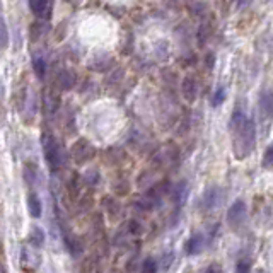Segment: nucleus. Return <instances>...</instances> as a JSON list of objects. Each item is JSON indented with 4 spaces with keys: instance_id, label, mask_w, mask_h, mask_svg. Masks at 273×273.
Instances as JSON below:
<instances>
[{
    "instance_id": "aec40b11",
    "label": "nucleus",
    "mask_w": 273,
    "mask_h": 273,
    "mask_svg": "<svg viewBox=\"0 0 273 273\" xmlns=\"http://www.w3.org/2000/svg\"><path fill=\"white\" fill-rule=\"evenodd\" d=\"M207 271H220V268L219 266H209L207 268Z\"/></svg>"
},
{
    "instance_id": "0eeeda50",
    "label": "nucleus",
    "mask_w": 273,
    "mask_h": 273,
    "mask_svg": "<svg viewBox=\"0 0 273 273\" xmlns=\"http://www.w3.org/2000/svg\"><path fill=\"white\" fill-rule=\"evenodd\" d=\"M196 92H198V86H196V82L193 81V79H185L183 81V96H185L186 101H195L196 99Z\"/></svg>"
},
{
    "instance_id": "6ab92c4d",
    "label": "nucleus",
    "mask_w": 273,
    "mask_h": 273,
    "mask_svg": "<svg viewBox=\"0 0 273 273\" xmlns=\"http://www.w3.org/2000/svg\"><path fill=\"white\" fill-rule=\"evenodd\" d=\"M214 63H215V58H214V55H212V53H209V55H207V67H209V69H212V67H214Z\"/></svg>"
},
{
    "instance_id": "1a4fd4ad",
    "label": "nucleus",
    "mask_w": 273,
    "mask_h": 273,
    "mask_svg": "<svg viewBox=\"0 0 273 273\" xmlns=\"http://www.w3.org/2000/svg\"><path fill=\"white\" fill-rule=\"evenodd\" d=\"M27 210H29L31 217L35 219L41 215V201L36 196V193H29V196H27Z\"/></svg>"
},
{
    "instance_id": "7ed1b4c3",
    "label": "nucleus",
    "mask_w": 273,
    "mask_h": 273,
    "mask_svg": "<svg viewBox=\"0 0 273 273\" xmlns=\"http://www.w3.org/2000/svg\"><path fill=\"white\" fill-rule=\"evenodd\" d=\"M43 149H45V159H46V162H48V166L53 169V171L58 169L60 162H62L60 161V147L51 135L43 136Z\"/></svg>"
},
{
    "instance_id": "423d86ee",
    "label": "nucleus",
    "mask_w": 273,
    "mask_h": 273,
    "mask_svg": "<svg viewBox=\"0 0 273 273\" xmlns=\"http://www.w3.org/2000/svg\"><path fill=\"white\" fill-rule=\"evenodd\" d=\"M201 248H203V236H201V234L191 236L185 244V251H186V255H190V256L198 255L201 251Z\"/></svg>"
},
{
    "instance_id": "f3484780",
    "label": "nucleus",
    "mask_w": 273,
    "mask_h": 273,
    "mask_svg": "<svg viewBox=\"0 0 273 273\" xmlns=\"http://www.w3.org/2000/svg\"><path fill=\"white\" fill-rule=\"evenodd\" d=\"M32 237L36 239V243H38V244L43 243V234H41V230H40V229H35V234H32Z\"/></svg>"
},
{
    "instance_id": "f8f14e48",
    "label": "nucleus",
    "mask_w": 273,
    "mask_h": 273,
    "mask_svg": "<svg viewBox=\"0 0 273 273\" xmlns=\"http://www.w3.org/2000/svg\"><path fill=\"white\" fill-rule=\"evenodd\" d=\"M7 45H9L7 27H6V22L0 19V48H7Z\"/></svg>"
},
{
    "instance_id": "20e7f679",
    "label": "nucleus",
    "mask_w": 273,
    "mask_h": 273,
    "mask_svg": "<svg viewBox=\"0 0 273 273\" xmlns=\"http://www.w3.org/2000/svg\"><path fill=\"white\" fill-rule=\"evenodd\" d=\"M258 110H260V118L263 123L271 121V118H273V92L271 91H266L261 94Z\"/></svg>"
},
{
    "instance_id": "dca6fc26",
    "label": "nucleus",
    "mask_w": 273,
    "mask_h": 273,
    "mask_svg": "<svg viewBox=\"0 0 273 273\" xmlns=\"http://www.w3.org/2000/svg\"><path fill=\"white\" fill-rule=\"evenodd\" d=\"M236 270L237 271H249V270H251V266H249V261L248 260H241V261L237 263Z\"/></svg>"
},
{
    "instance_id": "4468645a",
    "label": "nucleus",
    "mask_w": 273,
    "mask_h": 273,
    "mask_svg": "<svg viewBox=\"0 0 273 273\" xmlns=\"http://www.w3.org/2000/svg\"><path fill=\"white\" fill-rule=\"evenodd\" d=\"M209 35H210L209 26H201L200 31H198V45H203L207 41V38H209Z\"/></svg>"
},
{
    "instance_id": "2eb2a0df",
    "label": "nucleus",
    "mask_w": 273,
    "mask_h": 273,
    "mask_svg": "<svg viewBox=\"0 0 273 273\" xmlns=\"http://www.w3.org/2000/svg\"><path fill=\"white\" fill-rule=\"evenodd\" d=\"M142 270L144 271H149V273H154L155 270H157V265H155V261L154 260H145L144 261V265H142Z\"/></svg>"
},
{
    "instance_id": "39448f33",
    "label": "nucleus",
    "mask_w": 273,
    "mask_h": 273,
    "mask_svg": "<svg viewBox=\"0 0 273 273\" xmlns=\"http://www.w3.org/2000/svg\"><path fill=\"white\" fill-rule=\"evenodd\" d=\"M220 196H222V193H220L219 188H210V190H207L203 193V196H201V209L203 210L215 209V207L220 203Z\"/></svg>"
},
{
    "instance_id": "a211bd4d",
    "label": "nucleus",
    "mask_w": 273,
    "mask_h": 273,
    "mask_svg": "<svg viewBox=\"0 0 273 273\" xmlns=\"http://www.w3.org/2000/svg\"><path fill=\"white\" fill-rule=\"evenodd\" d=\"M236 2H237V9H244V7H248L253 0H236Z\"/></svg>"
},
{
    "instance_id": "f257e3e1",
    "label": "nucleus",
    "mask_w": 273,
    "mask_h": 273,
    "mask_svg": "<svg viewBox=\"0 0 273 273\" xmlns=\"http://www.w3.org/2000/svg\"><path fill=\"white\" fill-rule=\"evenodd\" d=\"M232 131H234V155H236V159H246L256 145L255 121L246 118L243 125L236 126Z\"/></svg>"
},
{
    "instance_id": "9b49d317",
    "label": "nucleus",
    "mask_w": 273,
    "mask_h": 273,
    "mask_svg": "<svg viewBox=\"0 0 273 273\" xmlns=\"http://www.w3.org/2000/svg\"><path fill=\"white\" fill-rule=\"evenodd\" d=\"M32 67H35V72L40 79L45 77L46 74V63L43 58H35V62H32Z\"/></svg>"
},
{
    "instance_id": "f03ea898",
    "label": "nucleus",
    "mask_w": 273,
    "mask_h": 273,
    "mask_svg": "<svg viewBox=\"0 0 273 273\" xmlns=\"http://www.w3.org/2000/svg\"><path fill=\"white\" fill-rule=\"evenodd\" d=\"M248 219V207L243 200H236L227 210V224L234 230L241 229Z\"/></svg>"
},
{
    "instance_id": "ddd939ff",
    "label": "nucleus",
    "mask_w": 273,
    "mask_h": 273,
    "mask_svg": "<svg viewBox=\"0 0 273 273\" xmlns=\"http://www.w3.org/2000/svg\"><path fill=\"white\" fill-rule=\"evenodd\" d=\"M263 166L273 167V144L265 150V154H263Z\"/></svg>"
},
{
    "instance_id": "6e6552de",
    "label": "nucleus",
    "mask_w": 273,
    "mask_h": 273,
    "mask_svg": "<svg viewBox=\"0 0 273 273\" xmlns=\"http://www.w3.org/2000/svg\"><path fill=\"white\" fill-rule=\"evenodd\" d=\"M31 11L40 17H45V14H50L51 0H31L29 2Z\"/></svg>"
},
{
    "instance_id": "9d476101",
    "label": "nucleus",
    "mask_w": 273,
    "mask_h": 273,
    "mask_svg": "<svg viewBox=\"0 0 273 273\" xmlns=\"http://www.w3.org/2000/svg\"><path fill=\"white\" fill-rule=\"evenodd\" d=\"M225 96H227V94H225V87H217V89H215V92H214V96H212L210 105L214 108L220 106L225 101Z\"/></svg>"
}]
</instances>
